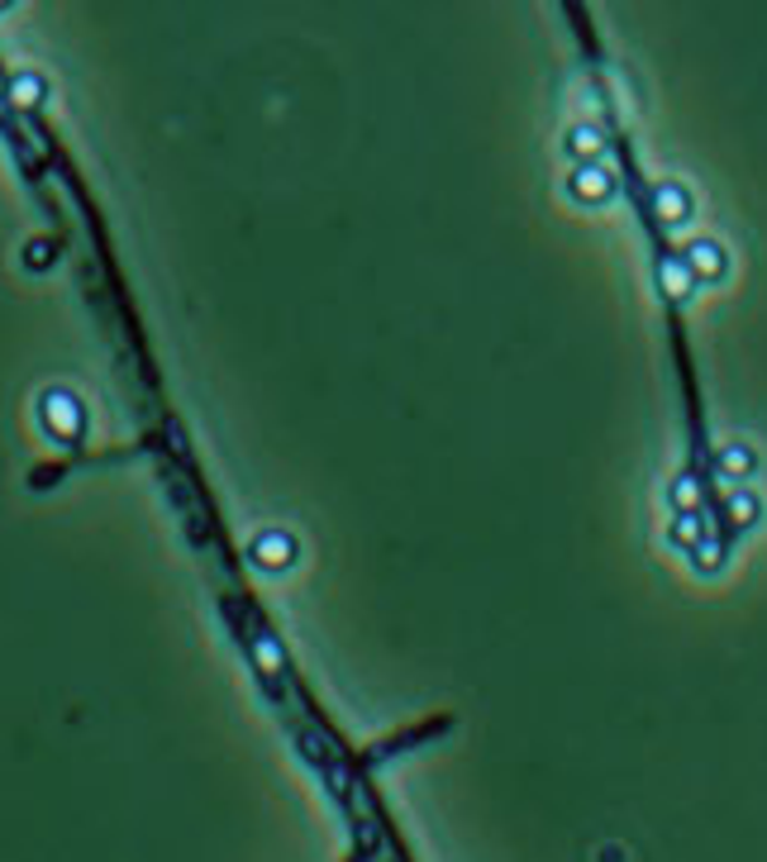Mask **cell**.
I'll return each mask as SVG.
<instances>
[{
    "label": "cell",
    "mask_w": 767,
    "mask_h": 862,
    "mask_svg": "<svg viewBox=\"0 0 767 862\" xmlns=\"http://www.w3.org/2000/svg\"><path fill=\"white\" fill-rule=\"evenodd\" d=\"M44 96H48V82L38 72H15V76H10V100H15L20 110L44 106Z\"/></svg>",
    "instance_id": "1"
},
{
    "label": "cell",
    "mask_w": 767,
    "mask_h": 862,
    "mask_svg": "<svg viewBox=\"0 0 767 862\" xmlns=\"http://www.w3.org/2000/svg\"><path fill=\"white\" fill-rule=\"evenodd\" d=\"M257 563H291V539H286V534H263V539H257Z\"/></svg>",
    "instance_id": "2"
},
{
    "label": "cell",
    "mask_w": 767,
    "mask_h": 862,
    "mask_svg": "<svg viewBox=\"0 0 767 862\" xmlns=\"http://www.w3.org/2000/svg\"><path fill=\"white\" fill-rule=\"evenodd\" d=\"M44 415H58V424H62V439H72L76 434V405L62 396V391H53V396L44 400Z\"/></svg>",
    "instance_id": "3"
},
{
    "label": "cell",
    "mask_w": 767,
    "mask_h": 862,
    "mask_svg": "<svg viewBox=\"0 0 767 862\" xmlns=\"http://www.w3.org/2000/svg\"><path fill=\"white\" fill-rule=\"evenodd\" d=\"M0 10H10V0H0Z\"/></svg>",
    "instance_id": "4"
}]
</instances>
